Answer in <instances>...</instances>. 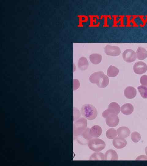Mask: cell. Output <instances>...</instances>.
<instances>
[{"instance_id":"obj_1","label":"cell","mask_w":147,"mask_h":166,"mask_svg":"<svg viewBox=\"0 0 147 166\" xmlns=\"http://www.w3.org/2000/svg\"><path fill=\"white\" fill-rule=\"evenodd\" d=\"M89 79L91 83L96 84L100 88L106 87L109 82L108 77L102 71L93 73L90 75Z\"/></svg>"},{"instance_id":"obj_2","label":"cell","mask_w":147,"mask_h":166,"mask_svg":"<svg viewBox=\"0 0 147 166\" xmlns=\"http://www.w3.org/2000/svg\"><path fill=\"white\" fill-rule=\"evenodd\" d=\"M81 113L84 117L90 120L95 119L97 115L96 109L93 105L89 104H86L82 106Z\"/></svg>"},{"instance_id":"obj_3","label":"cell","mask_w":147,"mask_h":166,"mask_svg":"<svg viewBox=\"0 0 147 166\" xmlns=\"http://www.w3.org/2000/svg\"><path fill=\"white\" fill-rule=\"evenodd\" d=\"M87 124V120L83 117H81L76 121L73 125L74 136L77 137L81 135L86 128Z\"/></svg>"},{"instance_id":"obj_4","label":"cell","mask_w":147,"mask_h":166,"mask_svg":"<svg viewBox=\"0 0 147 166\" xmlns=\"http://www.w3.org/2000/svg\"><path fill=\"white\" fill-rule=\"evenodd\" d=\"M88 145L90 149L96 152L101 151L106 146V144L104 141L97 138H92L90 140L88 141Z\"/></svg>"},{"instance_id":"obj_5","label":"cell","mask_w":147,"mask_h":166,"mask_svg":"<svg viewBox=\"0 0 147 166\" xmlns=\"http://www.w3.org/2000/svg\"><path fill=\"white\" fill-rule=\"evenodd\" d=\"M120 106L117 103L111 102L109 104L107 109L103 112L102 116L104 118H105L109 113H114L118 115L120 110Z\"/></svg>"},{"instance_id":"obj_6","label":"cell","mask_w":147,"mask_h":166,"mask_svg":"<svg viewBox=\"0 0 147 166\" xmlns=\"http://www.w3.org/2000/svg\"><path fill=\"white\" fill-rule=\"evenodd\" d=\"M123 60L127 62H132L134 61L137 58L136 53L133 50L128 49L125 50L123 53Z\"/></svg>"},{"instance_id":"obj_7","label":"cell","mask_w":147,"mask_h":166,"mask_svg":"<svg viewBox=\"0 0 147 166\" xmlns=\"http://www.w3.org/2000/svg\"><path fill=\"white\" fill-rule=\"evenodd\" d=\"M89 129V128H86L81 135L77 136L78 142L81 144H85L92 138L90 134Z\"/></svg>"},{"instance_id":"obj_8","label":"cell","mask_w":147,"mask_h":166,"mask_svg":"<svg viewBox=\"0 0 147 166\" xmlns=\"http://www.w3.org/2000/svg\"><path fill=\"white\" fill-rule=\"evenodd\" d=\"M105 119L106 124L111 127H116L119 122V119L117 115L114 113H109Z\"/></svg>"},{"instance_id":"obj_9","label":"cell","mask_w":147,"mask_h":166,"mask_svg":"<svg viewBox=\"0 0 147 166\" xmlns=\"http://www.w3.org/2000/svg\"><path fill=\"white\" fill-rule=\"evenodd\" d=\"M133 70L134 72L137 74L144 73L147 70V65L142 61L137 62L134 65Z\"/></svg>"},{"instance_id":"obj_10","label":"cell","mask_w":147,"mask_h":166,"mask_svg":"<svg viewBox=\"0 0 147 166\" xmlns=\"http://www.w3.org/2000/svg\"><path fill=\"white\" fill-rule=\"evenodd\" d=\"M104 50L106 54L113 56H118L121 53V50L119 48L109 45L105 47Z\"/></svg>"},{"instance_id":"obj_11","label":"cell","mask_w":147,"mask_h":166,"mask_svg":"<svg viewBox=\"0 0 147 166\" xmlns=\"http://www.w3.org/2000/svg\"><path fill=\"white\" fill-rule=\"evenodd\" d=\"M127 141L123 138L118 136L115 138L113 141L114 147L117 149H121L125 147L127 144Z\"/></svg>"},{"instance_id":"obj_12","label":"cell","mask_w":147,"mask_h":166,"mask_svg":"<svg viewBox=\"0 0 147 166\" xmlns=\"http://www.w3.org/2000/svg\"><path fill=\"white\" fill-rule=\"evenodd\" d=\"M137 94V91L134 87L128 86L126 88L124 91L125 96L127 98L132 99L134 98Z\"/></svg>"},{"instance_id":"obj_13","label":"cell","mask_w":147,"mask_h":166,"mask_svg":"<svg viewBox=\"0 0 147 166\" xmlns=\"http://www.w3.org/2000/svg\"><path fill=\"white\" fill-rule=\"evenodd\" d=\"M105 160H116L118 159V156L114 150L109 149L107 150L104 155Z\"/></svg>"},{"instance_id":"obj_14","label":"cell","mask_w":147,"mask_h":166,"mask_svg":"<svg viewBox=\"0 0 147 166\" xmlns=\"http://www.w3.org/2000/svg\"><path fill=\"white\" fill-rule=\"evenodd\" d=\"M90 134L92 138H97L100 136L102 133V129L100 127L95 125L89 129Z\"/></svg>"},{"instance_id":"obj_15","label":"cell","mask_w":147,"mask_h":166,"mask_svg":"<svg viewBox=\"0 0 147 166\" xmlns=\"http://www.w3.org/2000/svg\"><path fill=\"white\" fill-rule=\"evenodd\" d=\"M118 135L120 137L125 138L128 136L130 135V131L129 129L126 127H121L117 130Z\"/></svg>"},{"instance_id":"obj_16","label":"cell","mask_w":147,"mask_h":166,"mask_svg":"<svg viewBox=\"0 0 147 166\" xmlns=\"http://www.w3.org/2000/svg\"><path fill=\"white\" fill-rule=\"evenodd\" d=\"M134 107L130 103H126L123 105L121 107L122 113L125 115H129L134 111Z\"/></svg>"},{"instance_id":"obj_17","label":"cell","mask_w":147,"mask_h":166,"mask_svg":"<svg viewBox=\"0 0 147 166\" xmlns=\"http://www.w3.org/2000/svg\"><path fill=\"white\" fill-rule=\"evenodd\" d=\"M136 56L139 60H143L147 57V51L144 48L138 47L136 52Z\"/></svg>"},{"instance_id":"obj_18","label":"cell","mask_w":147,"mask_h":166,"mask_svg":"<svg viewBox=\"0 0 147 166\" xmlns=\"http://www.w3.org/2000/svg\"><path fill=\"white\" fill-rule=\"evenodd\" d=\"M89 66V62L87 59L85 57H80L78 62L79 69L82 70L87 69Z\"/></svg>"},{"instance_id":"obj_19","label":"cell","mask_w":147,"mask_h":166,"mask_svg":"<svg viewBox=\"0 0 147 166\" xmlns=\"http://www.w3.org/2000/svg\"><path fill=\"white\" fill-rule=\"evenodd\" d=\"M89 59L90 61L93 64H98L101 61L102 57L101 55L99 54L93 53L89 56Z\"/></svg>"},{"instance_id":"obj_20","label":"cell","mask_w":147,"mask_h":166,"mask_svg":"<svg viewBox=\"0 0 147 166\" xmlns=\"http://www.w3.org/2000/svg\"><path fill=\"white\" fill-rule=\"evenodd\" d=\"M119 70L115 67L110 65L107 69V74L108 77H114L118 75Z\"/></svg>"},{"instance_id":"obj_21","label":"cell","mask_w":147,"mask_h":166,"mask_svg":"<svg viewBox=\"0 0 147 166\" xmlns=\"http://www.w3.org/2000/svg\"><path fill=\"white\" fill-rule=\"evenodd\" d=\"M89 160H105L104 155L101 152H94L91 156Z\"/></svg>"},{"instance_id":"obj_22","label":"cell","mask_w":147,"mask_h":166,"mask_svg":"<svg viewBox=\"0 0 147 166\" xmlns=\"http://www.w3.org/2000/svg\"><path fill=\"white\" fill-rule=\"evenodd\" d=\"M107 137L110 139H114L117 135V131L114 128H111L108 129L106 132Z\"/></svg>"},{"instance_id":"obj_23","label":"cell","mask_w":147,"mask_h":166,"mask_svg":"<svg viewBox=\"0 0 147 166\" xmlns=\"http://www.w3.org/2000/svg\"><path fill=\"white\" fill-rule=\"evenodd\" d=\"M138 91L143 98H147V86L140 85L138 87Z\"/></svg>"},{"instance_id":"obj_24","label":"cell","mask_w":147,"mask_h":166,"mask_svg":"<svg viewBox=\"0 0 147 166\" xmlns=\"http://www.w3.org/2000/svg\"><path fill=\"white\" fill-rule=\"evenodd\" d=\"M131 137L133 142L137 143L140 140L141 136L140 134L138 132H134L131 134Z\"/></svg>"},{"instance_id":"obj_25","label":"cell","mask_w":147,"mask_h":166,"mask_svg":"<svg viewBox=\"0 0 147 166\" xmlns=\"http://www.w3.org/2000/svg\"><path fill=\"white\" fill-rule=\"evenodd\" d=\"M141 84L144 86H147V75H144L141 76L140 79Z\"/></svg>"},{"instance_id":"obj_26","label":"cell","mask_w":147,"mask_h":166,"mask_svg":"<svg viewBox=\"0 0 147 166\" xmlns=\"http://www.w3.org/2000/svg\"><path fill=\"white\" fill-rule=\"evenodd\" d=\"M136 160H147V157L145 156H141L137 158Z\"/></svg>"},{"instance_id":"obj_27","label":"cell","mask_w":147,"mask_h":166,"mask_svg":"<svg viewBox=\"0 0 147 166\" xmlns=\"http://www.w3.org/2000/svg\"><path fill=\"white\" fill-rule=\"evenodd\" d=\"M145 154L147 156V146L145 148Z\"/></svg>"}]
</instances>
